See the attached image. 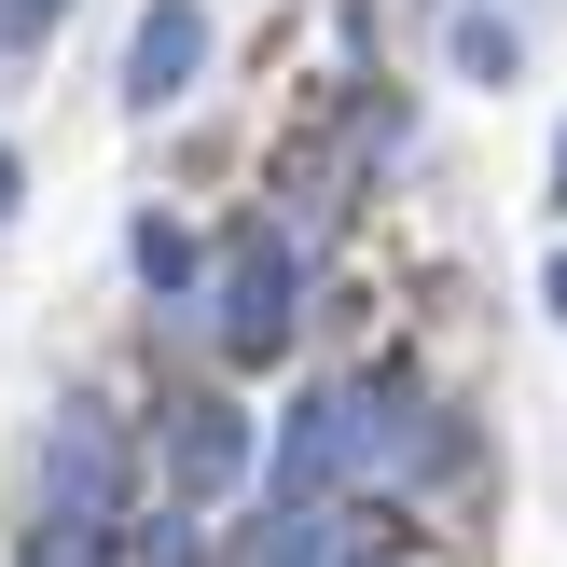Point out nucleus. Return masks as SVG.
Wrapping results in <instances>:
<instances>
[{
	"mask_svg": "<svg viewBox=\"0 0 567 567\" xmlns=\"http://www.w3.org/2000/svg\"><path fill=\"white\" fill-rule=\"evenodd\" d=\"M194 305H208L194 332H208L221 374H264V360L305 332V249L277 236V221H236V236H221V277H208Z\"/></svg>",
	"mask_w": 567,
	"mask_h": 567,
	"instance_id": "f257e3e1",
	"label": "nucleus"
},
{
	"mask_svg": "<svg viewBox=\"0 0 567 567\" xmlns=\"http://www.w3.org/2000/svg\"><path fill=\"white\" fill-rule=\"evenodd\" d=\"M28 513H70V526H138V443L111 402H55L42 415V498Z\"/></svg>",
	"mask_w": 567,
	"mask_h": 567,
	"instance_id": "f03ea898",
	"label": "nucleus"
},
{
	"mask_svg": "<svg viewBox=\"0 0 567 567\" xmlns=\"http://www.w3.org/2000/svg\"><path fill=\"white\" fill-rule=\"evenodd\" d=\"M153 471H166V513H208V498H236V485H249V415L221 402V388H181V402H166Z\"/></svg>",
	"mask_w": 567,
	"mask_h": 567,
	"instance_id": "7ed1b4c3",
	"label": "nucleus"
},
{
	"mask_svg": "<svg viewBox=\"0 0 567 567\" xmlns=\"http://www.w3.org/2000/svg\"><path fill=\"white\" fill-rule=\"evenodd\" d=\"M347 430H360V498H402V485H430V471H443L430 402H415V388H388V374L347 388Z\"/></svg>",
	"mask_w": 567,
	"mask_h": 567,
	"instance_id": "20e7f679",
	"label": "nucleus"
},
{
	"mask_svg": "<svg viewBox=\"0 0 567 567\" xmlns=\"http://www.w3.org/2000/svg\"><path fill=\"white\" fill-rule=\"evenodd\" d=\"M208 42H221L208 0H138V28H125V111H181L194 83H208Z\"/></svg>",
	"mask_w": 567,
	"mask_h": 567,
	"instance_id": "39448f33",
	"label": "nucleus"
},
{
	"mask_svg": "<svg viewBox=\"0 0 567 567\" xmlns=\"http://www.w3.org/2000/svg\"><path fill=\"white\" fill-rule=\"evenodd\" d=\"M264 498H291V513H305V498H360V430H347V388H305V402H291Z\"/></svg>",
	"mask_w": 567,
	"mask_h": 567,
	"instance_id": "423d86ee",
	"label": "nucleus"
},
{
	"mask_svg": "<svg viewBox=\"0 0 567 567\" xmlns=\"http://www.w3.org/2000/svg\"><path fill=\"white\" fill-rule=\"evenodd\" d=\"M125 264H138V291H153V305H194V291H208V249H194V221H166V208L125 221Z\"/></svg>",
	"mask_w": 567,
	"mask_h": 567,
	"instance_id": "0eeeda50",
	"label": "nucleus"
},
{
	"mask_svg": "<svg viewBox=\"0 0 567 567\" xmlns=\"http://www.w3.org/2000/svg\"><path fill=\"white\" fill-rule=\"evenodd\" d=\"M443 55H457V83H526V28L498 14V0H457V28H443Z\"/></svg>",
	"mask_w": 567,
	"mask_h": 567,
	"instance_id": "6e6552de",
	"label": "nucleus"
},
{
	"mask_svg": "<svg viewBox=\"0 0 567 567\" xmlns=\"http://www.w3.org/2000/svg\"><path fill=\"white\" fill-rule=\"evenodd\" d=\"M14 567H125V526H70V513H28Z\"/></svg>",
	"mask_w": 567,
	"mask_h": 567,
	"instance_id": "1a4fd4ad",
	"label": "nucleus"
},
{
	"mask_svg": "<svg viewBox=\"0 0 567 567\" xmlns=\"http://www.w3.org/2000/svg\"><path fill=\"white\" fill-rule=\"evenodd\" d=\"M55 14H70V0H0V55H28V42H55Z\"/></svg>",
	"mask_w": 567,
	"mask_h": 567,
	"instance_id": "9d476101",
	"label": "nucleus"
},
{
	"mask_svg": "<svg viewBox=\"0 0 567 567\" xmlns=\"http://www.w3.org/2000/svg\"><path fill=\"white\" fill-rule=\"evenodd\" d=\"M14 208H28V166H14V153H0V221H14Z\"/></svg>",
	"mask_w": 567,
	"mask_h": 567,
	"instance_id": "9b49d317",
	"label": "nucleus"
},
{
	"mask_svg": "<svg viewBox=\"0 0 567 567\" xmlns=\"http://www.w3.org/2000/svg\"><path fill=\"white\" fill-rule=\"evenodd\" d=\"M540 305H554V319H567V249H554V264H540Z\"/></svg>",
	"mask_w": 567,
	"mask_h": 567,
	"instance_id": "f8f14e48",
	"label": "nucleus"
},
{
	"mask_svg": "<svg viewBox=\"0 0 567 567\" xmlns=\"http://www.w3.org/2000/svg\"><path fill=\"white\" fill-rule=\"evenodd\" d=\"M540 208H554V221H567V125H554V194H540Z\"/></svg>",
	"mask_w": 567,
	"mask_h": 567,
	"instance_id": "ddd939ff",
	"label": "nucleus"
}]
</instances>
